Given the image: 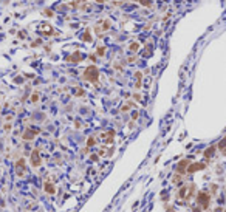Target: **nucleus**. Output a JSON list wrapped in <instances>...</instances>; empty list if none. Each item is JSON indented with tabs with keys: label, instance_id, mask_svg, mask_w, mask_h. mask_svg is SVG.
Returning a JSON list of instances; mask_svg holds the SVG:
<instances>
[{
	"label": "nucleus",
	"instance_id": "obj_1",
	"mask_svg": "<svg viewBox=\"0 0 226 212\" xmlns=\"http://www.w3.org/2000/svg\"><path fill=\"white\" fill-rule=\"evenodd\" d=\"M33 164H34V166H39V156H37V152L33 155Z\"/></svg>",
	"mask_w": 226,
	"mask_h": 212
}]
</instances>
